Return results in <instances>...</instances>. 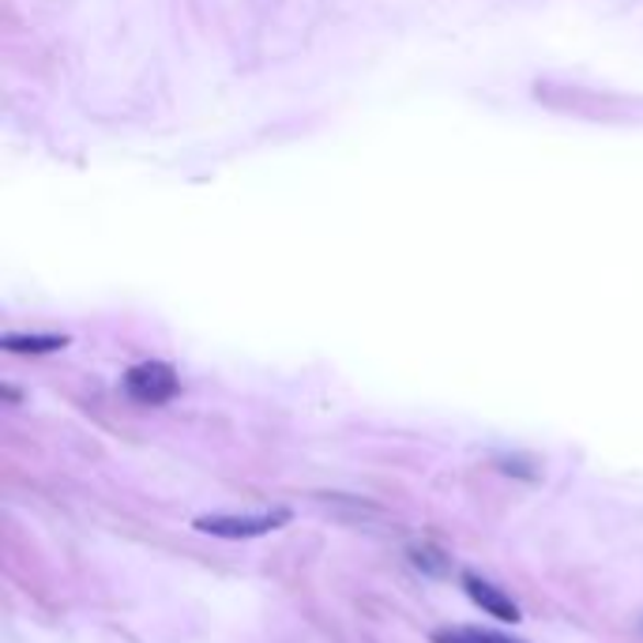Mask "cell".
Returning a JSON list of instances; mask_svg holds the SVG:
<instances>
[{"label":"cell","mask_w":643,"mask_h":643,"mask_svg":"<svg viewBox=\"0 0 643 643\" xmlns=\"http://www.w3.org/2000/svg\"><path fill=\"white\" fill-rule=\"evenodd\" d=\"M125 392L139 407H162V403H170L181 392V381L173 373V365H166V361H139V365H132L125 373Z\"/></svg>","instance_id":"6da1fadb"},{"label":"cell","mask_w":643,"mask_h":643,"mask_svg":"<svg viewBox=\"0 0 643 643\" xmlns=\"http://www.w3.org/2000/svg\"><path fill=\"white\" fill-rule=\"evenodd\" d=\"M286 519L290 512L279 508V512H263V516H200L192 527H196L200 534H211V539L241 542V539H260V534L279 531Z\"/></svg>","instance_id":"7a4b0ae2"},{"label":"cell","mask_w":643,"mask_h":643,"mask_svg":"<svg viewBox=\"0 0 643 643\" xmlns=\"http://www.w3.org/2000/svg\"><path fill=\"white\" fill-rule=\"evenodd\" d=\"M463 591L466 598H471L474 606H478L482 613H489V618H497V621H508V624H516V621H523V613H519V606L508 598L505 591H497V587L489 584V579H482V576H474V572H463Z\"/></svg>","instance_id":"3957f363"},{"label":"cell","mask_w":643,"mask_h":643,"mask_svg":"<svg viewBox=\"0 0 643 643\" xmlns=\"http://www.w3.org/2000/svg\"><path fill=\"white\" fill-rule=\"evenodd\" d=\"M65 342V335H8L4 347L15 350V354H49V350H60Z\"/></svg>","instance_id":"277c9868"},{"label":"cell","mask_w":643,"mask_h":643,"mask_svg":"<svg viewBox=\"0 0 643 643\" xmlns=\"http://www.w3.org/2000/svg\"><path fill=\"white\" fill-rule=\"evenodd\" d=\"M410 561H414V565H418V568L433 572V576H444V572H448L444 553L433 550V545H410Z\"/></svg>","instance_id":"5b68a950"},{"label":"cell","mask_w":643,"mask_h":643,"mask_svg":"<svg viewBox=\"0 0 643 643\" xmlns=\"http://www.w3.org/2000/svg\"><path fill=\"white\" fill-rule=\"evenodd\" d=\"M433 643H486V629H437Z\"/></svg>","instance_id":"8992f818"},{"label":"cell","mask_w":643,"mask_h":643,"mask_svg":"<svg viewBox=\"0 0 643 643\" xmlns=\"http://www.w3.org/2000/svg\"><path fill=\"white\" fill-rule=\"evenodd\" d=\"M640 629H643V624H640Z\"/></svg>","instance_id":"52a82bcc"}]
</instances>
